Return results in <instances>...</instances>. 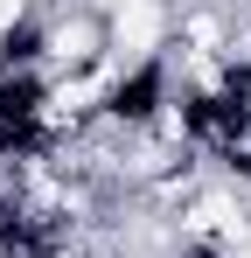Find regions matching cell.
I'll return each instance as SVG.
<instances>
[{
  "label": "cell",
  "instance_id": "1",
  "mask_svg": "<svg viewBox=\"0 0 251 258\" xmlns=\"http://www.w3.org/2000/svg\"><path fill=\"white\" fill-rule=\"evenodd\" d=\"M181 126L203 140L209 154H223L230 168L251 174V77H223L216 91H196L189 105H181Z\"/></svg>",
  "mask_w": 251,
  "mask_h": 258
},
{
  "label": "cell",
  "instance_id": "2",
  "mask_svg": "<svg viewBox=\"0 0 251 258\" xmlns=\"http://www.w3.org/2000/svg\"><path fill=\"white\" fill-rule=\"evenodd\" d=\"M49 147V98L28 70H0V161H28Z\"/></svg>",
  "mask_w": 251,
  "mask_h": 258
},
{
  "label": "cell",
  "instance_id": "3",
  "mask_svg": "<svg viewBox=\"0 0 251 258\" xmlns=\"http://www.w3.org/2000/svg\"><path fill=\"white\" fill-rule=\"evenodd\" d=\"M56 251H63V216L21 196H0V258H56Z\"/></svg>",
  "mask_w": 251,
  "mask_h": 258
},
{
  "label": "cell",
  "instance_id": "4",
  "mask_svg": "<svg viewBox=\"0 0 251 258\" xmlns=\"http://www.w3.org/2000/svg\"><path fill=\"white\" fill-rule=\"evenodd\" d=\"M154 105H161V63H147L133 84L112 91V119H154Z\"/></svg>",
  "mask_w": 251,
  "mask_h": 258
}]
</instances>
